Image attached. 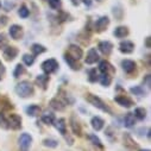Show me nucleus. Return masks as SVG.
<instances>
[{
	"instance_id": "dca6fc26",
	"label": "nucleus",
	"mask_w": 151,
	"mask_h": 151,
	"mask_svg": "<svg viewBox=\"0 0 151 151\" xmlns=\"http://www.w3.org/2000/svg\"><path fill=\"white\" fill-rule=\"evenodd\" d=\"M119 105H122V106H124V107H131L132 105H133V102L129 99V98H126L125 95H120V96H116V99H114Z\"/></svg>"
},
{
	"instance_id": "79ce46f5",
	"label": "nucleus",
	"mask_w": 151,
	"mask_h": 151,
	"mask_svg": "<svg viewBox=\"0 0 151 151\" xmlns=\"http://www.w3.org/2000/svg\"><path fill=\"white\" fill-rule=\"evenodd\" d=\"M82 3L85 5H87V6H91L92 5V0H82Z\"/></svg>"
},
{
	"instance_id": "0eeeda50",
	"label": "nucleus",
	"mask_w": 151,
	"mask_h": 151,
	"mask_svg": "<svg viewBox=\"0 0 151 151\" xmlns=\"http://www.w3.org/2000/svg\"><path fill=\"white\" fill-rule=\"evenodd\" d=\"M10 35L13 40H19L23 37V29L19 25H12L10 27Z\"/></svg>"
},
{
	"instance_id": "c9c22d12",
	"label": "nucleus",
	"mask_w": 151,
	"mask_h": 151,
	"mask_svg": "<svg viewBox=\"0 0 151 151\" xmlns=\"http://www.w3.org/2000/svg\"><path fill=\"white\" fill-rule=\"evenodd\" d=\"M98 80V74H96V69H92L89 71V81L91 82H95Z\"/></svg>"
},
{
	"instance_id": "412c9836",
	"label": "nucleus",
	"mask_w": 151,
	"mask_h": 151,
	"mask_svg": "<svg viewBox=\"0 0 151 151\" xmlns=\"http://www.w3.org/2000/svg\"><path fill=\"white\" fill-rule=\"evenodd\" d=\"M42 122H43L44 124H47V125H51V124H54V122H55V117H54L52 113L47 112V113H44L43 117H42Z\"/></svg>"
},
{
	"instance_id": "1a4fd4ad",
	"label": "nucleus",
	"mask_w": 151,
	"mask_h": 151,
	"mask_svg": "<svg viewBox=\"0 0 151 151\" xmlns=\"http://www.w3.org/2000/svg\"><path fill=\"white\" fill-rule=\"evenodd\" d=\"M98 60H99L98 51H96V49L92 48V49L88 51V54H87V57H86V63H87V64H93V63H95Z\"/></svg>"
},
{
	"instance_id": "39448f33",
	"label": "nucleus",
	"mask_w": 151,
	"mask_h": 151,
	"mask_svg": "<svg viewBox=\"0 0 151 151\" xmlns=\"http://www.w3.org/2000/svg\"><path fill=\"white\" fill-rule=\"evenodd\" d=\"M7 123L9 127L13 130H18L22 127V118L18 114H10V117L7 118Z\"/></svg>"
},
{
	"instance_id": "f03ea898",
	"label": "nucleus",
	"mask_w": 151,
	"mask_h": 151,
	"mask_svg": "<svg viewBox=\"0 0 151 151\" xmlns=\"http://www.w3.org/2000/svg\"><path fill=\"white\" fill-rule=\"evenodd\" d=\"M87 101L91 102L93 106H95L96 108L104 111V112H107V113H111V109L107 107V105H105V102L96 95H93V94H88L87 95Z\"/></svg>"
},
{
	"instance_id": "473e14b6",
	"label": "nucleus",
	"mask_w": 151,
	"mask_h": 151,
	"mask_svg": "<svg viewBox=\"0 0 151 151\" xmlns=\"http://www.w3.org/2000/svg\"><path fill=\"white\" fill-rule=\"evenodd\" d=\"M19 16L22 17V18H27L29 17V14H30V11L27 10V7L26 6H22L20 9H19Z\"/></svg>"
},
{
	"instance_id": "c85d7f7f",
	"label": "nucleus",
	"mask_w": 151,
	"mask_h": 151,
	"mask_svg": "<svg viewBox=\"0 0 151 151\" xmlns=\"http://www.w3.org/2000/svg\"><path fill=\"white\" fill-rule=\"evenodd\" d=\"M48 80H49V78L45 76V75H40V76L37 78V82L41 83V86H42L43 88L47 87V82H48Z\"/></svg>"
},
{
	"instance_id": "f257e3e1",
	"label": "nucleus",
	"mask_w": 151,
	"mask_h": 151,
	"mask_svg": "<svg viewBox=\"0 0 151 151\" xmlns=\"http://www.w3.org/2000/svg\"><path fill=\"white\" fill-rule=\"evenodd\" d=\"M16 93L22 98H27L33 94V86L29 81H22L16 86Z\"/></svg>"
},
{
	"instance_id": "a19ab883",
	"label": "nucleus",
	"mask_w": 151,
	"mask_h": 151,
	"mask_svg": "<svg viewBox=\"0 0 151 151\" xmlns=\"http://www.w3.org/2000/svg\"><path fill=\"white\" fill-rule=\"evenodd\" d=\"M146 48H150L151 47V38H150V37H146Z\"/></svg>"
},
{
	"instance_id": "bb28decb",
	"label": "nucleus",
	"mask_w": 151,
	"mask_h": 151,
	"mask_svg": "<svg viewBox=\"0 0 151 151\" xmlns=\"http://www.w3.org/2000/svg\"><path fill=\"white\" fill-rule=\"evenodd\" d=\"M100 82L105 87L109 86V83H111V76H109V75H107V74H102L101 76H100Z\"/></svg>"
},
{
	"instance_id": "2eb2a0df",
	"label": "nucleus",
	"mask_w": 151,
	"mask_h": 151,
	"mask_svg": "<svg viewBox=\"0 0 151 151\" xmlns=\"http://www.w3.org/2000/svg\"><path fill=\"white\" fill-rule=\"evenodd\" d=\"M122 65H123V69L126 71V73H132L134 69H136V63L131 60H125L122 62Z\"/></svg>"
},
{
	"instance_id": "20e7f679",
	"label": "nucleus",
	"mask_w": 151,
	"mask_h": 151,
	"mask_svg": "<svg viewBox=\"0 0 151 151\" xmlns=\"http://www.w3.org/2000/svg\"><path fill=\"white\" fill-rule=\"evenodd\" d=\"M67 55H69L71 58H74V60H76V61H79L81 57H82V55H83V52H82V49L81 48H79L78 45H70L69 48H68V52H67Z\"/></svg>"
},
{
	"instance_id": "4be33fe9",
	"label": "nucleus",
	"mask_w": 151,
	"mask_h": 151,
	"mask_svg": "<svg viewBox=\"0 0 151 151\" xmlns=\"http://www.w3.org/2000/svg\"><path fill=\"white\" fill-rule=\"evenodd\" d=\"M50 106L55 109V111H63L64 109V104L61 102L58 99H52L50 101Z\"/></svg>"
},
{
	"instance_id": "c756f323",
	"label": "nucleus",
	"mask_w": 151,
	"mask_h": 151,
	"mask_svg": "<svg viewBox=\"0 0 151 151\" xmlns=\"http://www.w3.org/2000/svg\"><path fill=\"white\" fill-rule=\"evenodd\" d=\"M23 73H24V67H23L22 64H17V65H16V69H14V71H13V76H14V78H19Z\"/></svg>"
},
{
	"instance_id": "c03bdc74",
	"label": "nucleus",
	"mask_w": 151,
	"mask_h": 151,
	"mask_svg": "<svg viewBox=\"0 0 151 151\" xmlns=\"http://www.w3.org/2000/svg\"><path fill=\"white\" fill-rule=\"evenodd\" d=\"M0 65H1V62H0Z\"/></svg>"
},
{
	"instance_id": "aec40b11",
	"label": "nucleus",
	"mask_w": 151,
	"mask_h": 151,
	"mask_svg": "<svg viewBox=\"0 0 151 151\" xmlns=\"http://www.w3.org/2000/svg\"><path fill=\"white\" fill-rule=\"evenodd\" d=\"M64 61L69 64V67L71 68V69H74V70H76V69H79L80 68V65L78 64V61L76 60H74V58H71L69 55H64Z\"/></svg>"
},
{
	"instance_id": "a878e982",
	"label": "nucleus",
	"mask_w": 151,
	"mask_h": 151,
	"mask_svg": "<svg viewBox=\"0 0 151 151\" xmlns=\"http://www.w3.org/2000/svg\"><path fill=\"white\" fill-rule=\"evenodd\" d=\"M71 129H73V132L75 133V134H78V136H81V127H80V125H79V123L78 122H75V119L74 118H71Z\"/></svg>"
},
{
	"instance_id": "2f4dec72",
	"label": "nucleus",
	"mask_w": 151,
	"mask_h": 151,
	"mask_svg": "<svg viewBox=\"0 0 151 151\" xmlns=\"http://www.w3.org/2000/svg\"><path fill=\"white\" fill-rule=\"evenodd\" d=\"M0 126L3 129H9V123H7V119L5 118V114L4 113L0 112Z\"/></svg>"
},
{
	"instance_id": "a18cd8bd",
	"label": "nucleus",
	"mask_w": 151,
	"mask_h": 151,
	"mask_svg": "<svg viewBox=\"0 0 151 151\" xmlns=\"http://www.w3.org/2000/svg\"><path fill=\"white\" fill-rule=\"evenodd\" d=\"M0 6H1V4H0Z\"/></svg>"
},
{
	"instance_id": "5701e85b",
	"label": "nucleus",
	"mask_w": 151,
	"mask_h": 151,
	"mask_svg": "<svg viewBox=\"0 0 151 151\" xmlns=\"http://www.w3.org/2000/svg\"><path fill=\"white\" fill-rule=\"evenodd\" d=\"M56 129L62 133V134H65V130H67V125H65V120L64 119H58L56 122Z\"/></svg>"
},
{
	"instance_id": "f3484780",
	"label": "nucleus",
	"mask_w": 151,
	"mask_h": 151,
	"mask_svg": "<svg viewBox=\"0 0 151 151\" xmlns=\"http://www.w3.org/2000/svg\"><path fill=\"white\" fill-rule=\"evenodd\" d=\"M129 35V30L126 26H119L114 30V36L118 37V38H124Z\"/></svg>"
},
{
	"instance_id": "cd10ccee",
	"label": "nucleus",
	"mask_w": 151,
	"mask_h": 151,
	"mask_svg": "<svg viewBox=\"0 0 151 151\" xmlns=\"http://www.w3.org/2000/svg\"><path fill=\"white\" fill-rule=\"evenodd\" d=\"M130 91H131V93H133L134 95H138V96H143V95H145V92H144V89H143L142 87H139V86L132 87Z\"/></svg>"
},
{
	"instance_id": "a211bd4d",
	"label": "nucleus",
	"mask_w": 151,
	"mask_h": 151,
	"mask_svg": "<svg viewBox=\"0 0 151 151\" xmlns=\"http://www.w3.org/2000/svg\"><path fill=\"white\" fill-rule=\"evenodd\" d=\"M136 124V117L132 114V113H127L124 118V125L126 127H132Z\"/></svg>"
},
{
	"instance_id": "58836bf2",
	"label": "nucleus",
	"mask_w": 151,
	"mask_h": 151,
	"mask_svg": "<svg viewBox=\"0 0 151 151\" xmlns=\"http://www.w3.org/2000/svg\"><path fill=\"white\" fill-rule=\"evenodd\" d=\"M150 79H151L150 75H146V76H145V83H146V86H147L149 88H150V86H151V85H150Z\"/></svg>"
},
{
	"instance_id": "ddd939ff",
	"label": "nucleus",
	"mask_w": 151,
	"mask_h": 151,
	"mask_svg": "<svg viewBox=\"0 0 151 151\" xmlns=\"http://www.w3.org/2000/svg\"><path fill=\"white\" fill-rule=\"evenodd\" d=\"M99 70L101 71V74H107L108 75V73L109 71H114V69L112 68V65L109 64V62H107V61H101L100 62V64H99Z\"/></svg>"
},
{
	"instance_id": "ea45409f",
	"label": "nucleus",
	"mask_w": 151,
	"mask_h": 151,
	"mask_svg": "<svg viewBox=\"0 0 151 151\" xmlns=\"http://www.w3.org/2000/svg\"><path fill=\"white\" fill-rule=\"evenodd\" d=\"M4 73H5V68H4V65L1 64V65H0V80H1L3 75H4Z\"/></svg>"
},
{
	"instance_id": "9b49d317",
	"label": "nucleus",
	"mask_w": 151,
	"mask_h": 151,
	"mask_svg": "<svg viewBox=\"0 0 151 151\" xmlns=\"http://www.w3.org/2000/svg\"><path fill=\"white\" fill-rule=\"evenodd\" d=\"M17 54H18V50L14 47H7L4 51V57H5V60L11 61L17 56Z\"/></svg>"
},
{
	"instance_id": "9d476101",
	"label": "nucleus",
	"mask_w": 151,
	"mask_h": 151,
	"mask_svg": "<svg viewBox=\"0 0 151 151\" xmlns=\"http://www.w3.org/2000/svg\"><path fill=\"white\" fill-rule=\"evenodd\" d=\"M112 48H113V45L108 41H104V42H100L99 43V49H100V51L104 55H109L111 51H112Z\"/></svg>"
},
{
	"instance_id": "7c9ffc66",
	"label": "nucleus",
	"mask_w": 151,
	"mask_h": 151,
	"mask_svg": "<svg viewBox=\"0 0 151 151\" xmlns=\"http://www.w3.org/2000/svg\"><path fill=\"white\" fill-rule=\"evenodd\" d=\"M23 61H24V63L26 64V65H32L33 64V62H35V57L33 56H31V55H24L23 56Z\"/></svg>"
},
{
	"instance_id": "72a5a7b5",
	"label": "nucleus",
	"mask_w": 151,
	"mask_h": 151,
	"mask_svg": "<svg viewBox=\"0 0 151 151\" xmlns=\"http://www.w3.org/2000/svg\"><path fill=\"white\" fill-rule=\"evenodd\" d=\"M48 1H49L50 7H51V9H54V10H56V9L61 7V0H48Z\"/></svg>"
},
{
	"instance_id": "423d86ee",
	"label": "nucleus",
	"mask_w": 151,
	"mask_h": 151,
	"mask_svg": "<svg viewBox=\"0 0 151 151\" xmlns=\"http://www.w3.org/2000/svg\"><path fill=\"white\" fill-rule=\"evenodd\" d=\"M31 142H32V137H31L30 134L23 133V134L20 136V138H19V145H20V147L23 149V151H26V150L29 149Z\"/></svg>"
},
{
	"instance_id": "6ab92c4d",
	"label": "nucleus",
	"mask_w": 151,
	"mask_h": 151,
	"mask_svg": "<svg viewBox=\"0 0 151 151\" xmlns=\"http://www.w3.org/2000/svg\"><path fill=\"white\" fill-rule=\"evenodd\" d=\"M26 112H27V114L31 116V117H37L41 113V107L38 105H31L30 107H27Z\"/></svg>"
},
{
	"instance_id": "b1692460",
	"label": "nucleus",
	"mask_w": 151,
	"mask_h": 151,
	"mask_svg": "<svg viewBox=\"0 0 151 151\" xmlns=\"http://www.w3.org/2000/svg\"><path fill=\"white\" fill-rule=\"evenodd\" d=\"M134 117H136L137 119H139V120L145 119V117H146V111H145L144 108H142V107L136 108V109H134Z\"/></svg>"
},
{
	"instance_id": "6e6552de",
	"label": "nucleus",
	"mask_w": 151,
	"mask_h": 151,
	"mask_svg": "<svg viewBox=\"0 0 151 151\" xmlns=\"http://www.w3.org/2000/svg\"><path fill=\"white\" fill-rule=\"evenodd\" d=\"M133 49H134V45H133V43L130 42V41H124V42H122L120 45H119V50H120L122 52H124V54H131V52L133 51Z\"/></svg>"
},
{
	"instance_id": "7ed1b4c3",
	"label": "nucleus",
	"mask_w": 151,
	"mask_h": 151,
	"mask_svg": "<svg viewBox=\"0 0 151 151\" xmlns=\"http://www.w3.org/2000/svg\"><path fill=\"white\" fill-rule=\"evenodd\" d=\"M58 68V63L56 60L54 58H50V60H47L42 63V69L45 74H51L54 71H56Z\"/></svg>"
},
{
	"instance_id": "f704fd0d",
	"label": "nucleus",
	"mask_w": 151,
	"mask_h": 151,
	"mask_svg": "<svg viewBox=\"0 0 151 151\" xmlns=\"http://www.w3.org/2000/svg\"><path fill=\"white\" fill-rule=\"evenodd\" d=\"M43 144L45 146H49V147H56L57 146V142L54 140V139H44Z\"/></svg>"
},
{
	"instance_id": "4c0bfd02",
	"label": "nucleus",
	"mask_w": 151,
	"mask_h": 151,
	"mask_svg": "<svg viewBox=\"0 0 151 151\" xmlns=\"http://www.w3.org/2000/svg\"><path fill=\"white\" fill-rule=\"evenodd\" d=\"M7 45V40L4 35H0V49L1 48H5Z\"/></svg>"
},
{
	"instance_id": "f8f14e48",
	"label": "nucleus",
	"mask_w": 151,
	"mask_h": 151,
	"mask_svg": "<svg viewBox=\"0 0 151 151\" xmlns=\"http://www.w3.org/2000/svg\"><path fill=\"white\" fill-rule=\"evenodd\" d=\"M108 24H109L108 17H101L100 19H98V22H96V24H95V29H96L98 31H104V30L108 26Z\"/></svg>"
},
{
	"instance_id": "e433bc0d",
	"label": "nucleus",
	"mask_w": 151,
	"mask_h": 151,
	"mask_svg": "<svg viewBox=\"0 0 151 151\" xmlns=\"http://www.w3.org/2000/svg\"><path fill=\"white\" fill-rule=\"evenodd\" d=\"M89 139L93 142V144H95V145H98V146H102L101 145V142H100V139L96 137V136H94V134H92V136H89Z\"/></svg>"
},
{
	"instance_id": "37998d69",
	"label": "nucleus",
	"mask_w": 151,
	"mask_h": 151,
	"mask_svg": "<svg viewBox=\"0 0 151 151\" xmlns=\"http://www.w3.org/2000/svg\"><path fill=\"white\" fill-rule=\"evenodd\" d=\"M140 151H150V150H140Z\"/></svg>"
},
{
	"instance_id": "4468645a",
	"label": "nucleus",
	"mask_w": 151,
	"mask_h": 151,
	"mask_svg": "<svg viewBox=\"0 0 151 151\" xmlns=\"http://www.w3.org/2000/svg\"><path fill=\"white\" fill-rule=\"evenodd\" d=\"M91 124H92V127L95 130V131H100L102 127H104V120L99 117H93L92 120H91Z\"/></svg>"
},
{
	"instance_id": "393cba45",
	"label": "nucleus",
	"mask_w": 151,
	"mask_h": 151,
	"mask_svg": "<svg viewBox=\"0 0 151 151\" xmlns=\"http://www.w3.org/2000/svg\"><path fill=\"white\" fill-rule=\"evenodd\" d=\"M31 50H32L33 55L37 56V55H40V54H43L45 51V48L43 45H41V44H33L32 48H31Z\"/></svg>"
}]
</instances>
